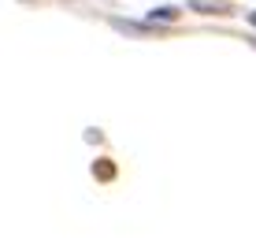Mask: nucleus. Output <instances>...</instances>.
I'll return each instance as SVG.
<instances>
[{
    "instance_id": "1",
    "label": "nucleus",
    "mask_w": 256,
    "mask_h": 238,
    "mask_svg": "<svg viewBox=\"0 0 256 238\" xmlns=\"http://www.w3.org/2000/svg\"><path fill=\"white\" fill-rule=\"evenodd\" d=\"M174 15H178L174 8H156V12H152V19H174Z\"/></svg>"
},
{
    "instance_id": "3",
    "label": "nucleus",
    "mask_w": 256,
    "mask_h": 238,
    "mask_svg": "<svg viewBox=\"0 0 256 238\" xmlns=\"http://www.w3.org/2000/svg\"><path fill=\"white\" fill-rule=\"evenodd\" d=\"M252 23H256V15H252Z\"/></svg>"
},
{
    "instance_id": "2",
    "label": "nucleus",
    "mask_w": 256,
    "mask_h": 238,
    "mask_svg": "<svg viewBox=\"0 0 256 238\" xmlns=\"http://www.w3.org/2000/svg\"><path fill=\"white\" fill-rule=\"evenodd\" d=\"M96 175H100V179H108V175H116V167H112L108 160H100V164H96Z\"/></svg>"
}]
</instances>
